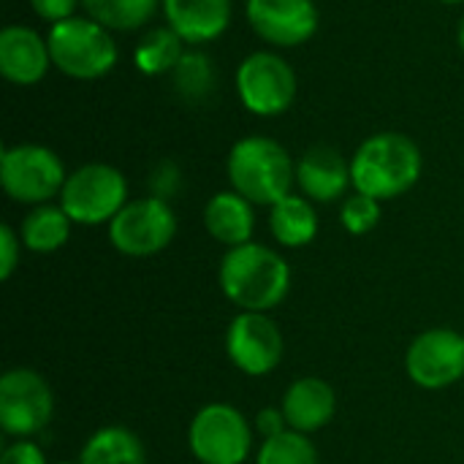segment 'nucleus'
Returning <instances> with one entry per match:
<instances>
[{
    "instance_id": "obj_1",
    "label": "nucleus",
    "mask_w": 464,
    "mask_h": 464,
    "mask_svg": "<svg viewBox=\"0 0 464 464\" xmlns=\"http://www.w3.org/2000/svg\"><path fill=\"white\" fill-rule=\"evenodd\" d=\"M218 283L239 313H269L291 291V266L277 250L247 242L226 250Z\"/></svg>"
},
{
    "instance_id": "obj_2",
    "label": "nucleus",
    "mask_w": 464,
    "mask_h": 464,
    "mask_svg": "<svg viewBox=\"0 0 464 464\" xmlns=\"http://www.w3.org/2000/svg\"><path fill=\"white\" fill-rule=\"evenodd\" d=\"M421 166V150L411 136L394 130L375 133L364 139L351 158L353 190L378 201L400 198L419 182Z\"/></svg>"
},
{
    "instance_id": "obj_3",
    "label": "nucleus",
    "mask_w": 464,
    "mask_h": 464,
    "mask_svg": "<svg viewBox=\"0 0 464 464\" xmlns=\"http://www.w3.org/2000/svg\"><path fill=\"white\" fill-rule=\"evenodd\" d=\"M226 171L231 190L261 207H272L291 196V188L296 185V163L288 150L269 136L239 139L228 152Z\"/></svg>"
},
{
    "instance_id": "obj_4",
    "label": "nucleus",
    "mask_w": 464,
    "mask_h": 464,
    "mask_svg": "<svg viewBox=\"0 0 464 464\" xmlns=\"http://www.w3.org/2000/svg\"><path fill=\"white\" fill-rule=\"evenodd\" d=\"M52 65L68 79L90 82L106 76L117 65V41L111 30L90 16H71L49 27L46 35Z\"/></svg>"
},
{
    "instance_id": "obj_5",
    "label": "nucleus",
    "mask_w": 464,
    "mask_h": 464,
    "mask_svg": "<svg viewBox=\"0 0 464 464\" xmlns=\"http://www.w3.org/2000/svg\"><path fill=\"white\" fill-rule=\"evenodd\" d=\"M128 204V182L109 163H84L63 185L60 207L76 226H103Z\"/></svg>"
},
{
    "instance_id": "obj_6",
    "label": "nucleus",
    "mask_w": 464,
    "mask_h": 464,
    "mask_svg": "<svg viewBox=\"0 0 464 464\" xmlns=\"http://www.w3.org/2000/svg\"><path fill=\"white\" fill-rule=\"evenodd\" d=\"M188 449L198 464H245L253 451V427L239 408L209 402L188 427Z\"/></svg>"
},
{
    "instance_id": "obj_7",
    "label": "nucleus",
    "mask_w": 464,
    "mask_h": 464,
    "mask_svg": "<svg viewBox=\"0 0 464 464\" xmlns=\"http://www.w3.org/2000/svg\"><path fill=\"white\" fill-rule=\"evenodd\" d=\"M65 179L60 155L44 144H16L0 155V185L16 204H49V198L63 193Z\"/></svg>"
},
{
    "instance_id": "obj_8",
    "label": "nucleus",
    "mask_w": 464,
    "mask_h": 464,
    "mask_svg": "<svg viewBox=\"0 0 464 464\" xmlns=\"http://www.w3.org/2000/svg\"><path fill=\"white\" fill-rule=\"evenodd\" d=\"M177 237V215L169 201L144 196L128 201L109 223V242L128 258H150L163 253Z\"/></svg>"
},
{
    "instance_id": "obj_9",
    "label": "nucleus",
    "mask_w": 464,
    "mask_h": 464,
    "mask_svg": "<svg viewBox=\"0 0 464 464\" xmlns=\"http://www.w3.org/2000/svg\"><path fill=\"white\" fill-rule=\"evenodd\" d=\"M54 416V394L46 378L27 367H14L0 378V430L8 438L30 440Z\"/></svg>"
},
{
    "instance_id": "obj_10",
    "label": "nucleus",
    "mask_w": 464,
    "mask_h": 464,
    "mask_svg": "<svg viewBox=\"0 0 464 464\" xmlns=\"http://www.w3.org/2000/svg\"><path fill=\"white\" fill-rule=\"evenodd\" d=\"M237 95L256 117H277L296 98V73L275 52H253L237 68Z\"/></svg>"
},
{
    "instance_id": "obj_11",
    "label": "nucleus",
    "mask_w": 464,
    "mask_h": 464,
    "mask_svg": "<svg viewBox=\"0 0 464 464\" xmlns=\"http://www.w3.org/2000/svg\"><path fill=\"white\" fill-rule=\"evenodd\" d=\"M405 372L424 392H440L464 378V334L435 326L421 332L405 351Z\"/></svg>"
},
{
    "instance_id": "obj_12",
    "label": "nucleus",
    "mask_w": 464,
    "mask_h": 464,
    "mask_svg": "<svg viewBox=\"0 0 464 464\" xmlns=\"http://www.w3.org/2000/svg\"><path fill=\"white\" fill-rule=\"evenodd\" d=\"M283 353L285 340L275 318L266 313H239L231 318L226 329V356L239 372L264 378L280 367Z\"/></svg>"
},
{
    "instance_id": "obj_13",
    "label": "nucleus",
    "mask_w": 464,
    "mask_h": 464,
    "mask_svg": "<svg viewBox=\"0 0 464 464\" xmlns=\"http://www.w3.org/2000/svg\"><path fill=\"white\" fill-rule=\"evenodd\" d=\"M245 16L258 38L280 49L302 46L318 30V5L313 0H247Z\"/></svg>"
},
{
    "instance_id": "obj_14",
    "label": "nucleus",
    "mask_w": 464,
    "mask_h": 464,
    "mask_svg": "<svg viewBox=\"0 0 464 464\" xmlns=\"http://www.w3.org/2000/svg\"><path fill=\"white\" fill-rule=\"evenodd\" d=\"M52 68L46 38L24 24H8L0 30V73L11 84H38Z\"/></svg>"
},
{
    "instance_id": "obj_15",
    "label": "nucleus",
    "mask_w": 464,
    "mask_h": 464,
    "mask_svg": "<svg viewBox=\"0 0 464 464\" xmlns=\"http://www.w3.org/2000/svg\"><path fill=\"white\" fill-rule=\"evenodd\" d=\"M296 185L304 198L318 204H332L345 198L348 188H353L351 179V160L343 158L334 147L318 144L310 147L296 160Z\"/></svg>"
},
{
    "instance_id": "obj_16",
    "label": "nucleus",
    "mask_w": 464,
    "mask_h": 464,
    "mask_svg": "<svg viewBox=\"0 0 464 464\" xmlns=\"http://www.w3.org/2000/svg\"><path fill=\"white\" fill-rule=\"evenodd\" d=\"M280 408L285 413L288 430L302 432V435H313L334 419L337 394L324 378L304 375V378H296L285 389Z\"/></svg>"
},
{
    "instance_id": "obj_17",
    "label": "nucleus",
    "mask_w": 464,
    "mask_h": 464,
    "mask_svg": "<svg viewBox=\"0 0 464 464\" xmlns=\"http://www.w3.org/2000/svg\"><path fill=\"white\" fill-rule=\"evenodd\" d=\"M169 27L190 46H201L226 33L231 0H160Z\"/></svg>"
},
{
    "instance_id": "obj_18",
    "label": "nucleus",
    "mask_w": 464,
    "mask_h": 464,
    "mask_svg": "<svg viewBox=\"0 0 464 464\" xmlns=\"http://www.w3.org/2000/svg\"><path fill=\"white\" fill-rule=\"evenodd\" d=\"M256 204H250L245 196L237 190H220L215 193L207 207H204V228L207 234L226 245V247H239L253 242L256 231Z\"/></svg>"
},
{
    "instance_id": "obj_19",
    "label": "nucleus",
    "mask_w": 464,
    "mask_h": 464,
    "mask_svg": "<svg viewBox=\"0 0 464 464\" xmlns=\"http://www.w3.org/2000/svg\"><path fill=\"white\" fill-rule=\"evenodd\" d=\"M269 231L288 250L307 247L318 237V212L304 196H285L269 207Z\"/></svg>"
},
{
    "instance_id": "obj_20",
    "label": "nucleus",
    "mask_w": 464,
    "mask_h": 464,
    "mask_svg": "<svg viewBox=\"0 0 464 464\" xmlns=\"http://www.w3.org/2000/svg\"><path fill=\"white\" fill-rule=\"evenodd\" d=\"M71 226L73 220L65 215L60 204H38L24 215L19 226V237L30 253L46 256V253H57L68 242Z\"/></svg>"
},
{
    "instance_id": "obj_21",
    "label": "nucleus",
    "mask_w": 464,
    "mask_h": 464,
    "mask_svg": "<svg viewBox=\"0 0 464 464\" xmlns=\"http://www.w3.org/2000/svg\"><path fill=\"white\" fill-rule=\"evenodd\" d=\"M79 464H147L144 443L125 427H103L87 438Z\"/></svg>"
},
{
    "instance_id": "obj_22",
    "label": "nucleus",
    "mask_w": 464,
    "mask_h": 464,
    "mask_svg": "<svg viewBox=\"0 0 464 464\" xmlns=\"http://www.w3.org/2000/svg\"><path fill=\"white\" fill-rule=\"evenodd\" d=\"M185 54V41L166 24L152 27L133 49V63L147 76H163L177 68Z\"/></svg>"
},
{
    "instance_id": "obj_23",
    "label": "nucleus",
    "mask_w": 464,
    "mask_h": 464,
    "mask_svg": "<svg viewBox=\"0 0 464 464\" xmlns=\"http://www.w3.org/2000/svg\"><path fill=\"white\" fill-rule=\"evenodd\" d=\"M158 3L160 0H82L90 19L120 33L144 27L155 16Z\"/></svg>"
},
{
    "instance_id": "obj_24",
    "label": "nucleus",
    "mask_w": 464,
    "mask_h": 464,
    "mask_svg": "<svg viewBox=\"0 0 464 464\" xmlns=\"http://www.w3.org/2000/svg\"><path fill=\"white\" fill-rule=\"evenodd\" d=\"M171 82L179 98L188 103H201L204 98H209V92L215 90V65L209 54L198 49H185L182 60L171 71Z\"/></svg>"
},
{
    "instance_id": "obj_25",
    "label": "nucleus",
    "mask_w": 464,
    "mask_h": 464,
    "mask_svg": "<svg viewBox=\"0 0 464 464\" xmlns=\"http://www.w3.org/2000/svg\"><path fill=\"white\" fill-rule=\"evenodd\" d=\"M256 464H321V457L310 435L285 430L283 435L261 443L256 454Z\"/></svg>"
},
{
    "instance_id": "obj_26",
    "label": "nucleus",
    "mask_w": 464,
    "mask_h": 464,
    "mask_svg": "<svg viewBox=\"0 0 464 464\" xmlns=\"http://www.w3.org/2000/svg\"><path fill=\"white\" fill-rule=\"evenodd\" d=\"M381 215H383L381 212V201L372 198V196H364V193L345 196L343 207H340V223L353 237L370 234L381 223Z\"/></svg>"
},
{
    "instance_id": "obj_27",
    "label": "nucleus",
    "mask_w": 464,
    "mask_h": 464,
    "mask_svg": "<svg viewBox=\"0 0 464 464\" xmlns=\"http://www.w3.org/2000/svg\"><path fill=\"white\" fill-rule=\"evenodd\" d=\"M147 188H150V196L155 198H163V201H171L179 188H182V171L174 160H160L150 177H147Z\"/></svg>"
},
{
    "instance_id": "obj_28",
    "label": "nucleus",
    "mask_w": 464,
    "mask_h": 464,
    "mask_svg": "<svg viewBox=\"0 0 464 464\" xmlns=\"http://www.w3.org/2000/svg\"><path fill=\"white\" fill-rule=\"evenodd\" d=\"M22 247H24L22 237L8 223H3L0 226V280H11V275L16 272Z\"/></svg>"
},
{
    "instance_id": "obj_29",
    "label": "nucleus",
    "mask_w": 464,
    "mask_h": 464,
    "mask_svg": "<svg viewBox=\"0 0 464 464\" xmlns=\"http://www.w3.org/2000/svg\"><path fill=\"white\" fill-rule=\"evenodd\" d=\"M0 464H49L46 454L38 443L33 440H14L3 449Z\"/></svg>"
},
{
    "instance_id": "obj_30",
    "label": "nucleus",
    "mask_w": 464,
    "mask_h": 464,
    "mask_svg": "<svg viewBox=\"0 0 464 464\" xmlns=\"http://www.w3.org/2000/svg\"><path fill=\"white\" fill-rule=\"evenodd\" d=\"M253 430H256L264 440L283 435V432L288 430V421H285L283 408H261V411L256 413V419H253Z\"/></svg>"
},
{
    "instance_id": "obj_31",
    "label": "nucleus",
    "mask_w": 464,
    "mask_h": 464,
    "mask_svg": "<svg viewBox=\"0 0 464 464\" xmlns=\"http://www.w3.org/2000/svg\"><path fill=\"white\" fill-rule=\"evenodd\" d=\"M79 3H82V0H30L33 11H35L44 22H49V24H57V22H63V19H71Z\"/></svg>"
},
{
    "instance_id": "obj_32",
    "label": "nucleus",
    "mask_w": 464,
    "mask_h": 464,
    "mask_svg": "<svg viewBox=\"0 0 464 464\" xmlns=\"http://www.w3.org/2000/svg\"><path fill=\"white\" fill-rule=\"evenodd\" d=\"M459 46H462V52H464V16H462V22H459Z\"/></svg>"
},
{
    "instance_id": "obj_33",
    "label": "nucleus",
    "mask_w": 464,
    "mask_h": 464,
    "mask_svg": "<svg viewBox=\"0 0 464 464\" xmlns=\"http://www.w3.org/2000/svg\"><path fill=\"white\" fill-rule=\"evenodd\" d=\"M440 3H449V5H457V3H464V0H440Z\"/></svg>"
},
{
    "instance_id": "obj_34",
    "label": "nucleus",
    "mask_w": 464,
    "mask_h": 464,
    "mask_svg": "<svg viewBox=\"0 0 464 464\" xmlns=\"http://www.w3.org/2000/svg\"><path fill=\"white\" fill-rule=\"evenodd\" d=\"M54 464H79V459H76V462H54Z\"/></svg>"
}]
</instances>
